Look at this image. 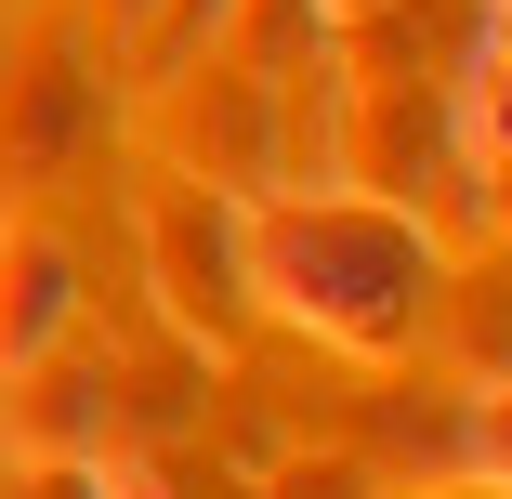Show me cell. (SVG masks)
Masks as SVG:
<instances>
[{
    "mask_svg": "<svg viewBox=\"0 0 512 499\" xmlns=\"http://www.w3.org/2000/svg\"><path fill=\"white\" fill-rule=\"evenodd\" d=\"M250 303L355 368H394L447 316V237L355 184H276L250 197Z\"/></svg>",
    "mask_w": 512,
    "mask_h": 499,
    "instance_id": "6da1fadb",
    "label": "cell"
},
{
    "mask_svg": "<svg viewBox=\"0 0 512 499\" xmlns=\"http://www.w3.org/2000/svg\"><path fill=\"white\" fill-rule=\"evenodd\" d=\"M145 132L184 184H211V197H276V184H316V92H289L237 53H197L184 79L145 92Z\"/></svg>",
    "mask_w": 512,
    "mask_h": 499,
    "instance_id": "7a4b0ae2",
    "label": "cell"
},
{
    "mask_svg": "<svg viewBox=\"0 0 512 499\" xmlns=\"http://www.w3.org/2000/svg\"><path fill=\"white\" fill-rule=\"evenodd\" d=\"M106 119H119V66L79 0H53L27 40H0V184H27V197L66 184L106 145Z\"/></svg>",
    "mask_w": 512,
    "mask_h": 499,
    "instance_id": "3957f363",
    "label": "cell"
},
{
    "mask_svg": "<svg viewBox=\"0 0 512 499\" xmlns=\"http://www.w3.org/2000/svg\"><path fill=\"white\" fill-rule=\"evenodd\" d=\"M145 263H158V303H171V329L184 342H237L263 303H250V211H237V197H211V184H158L145 197Z\"/></svg>",
    "mask_w": 512,
    "mask_h": 499,
    "instance_id": "277c9868",
    "label": "cell"
},
{
    "mask_svg": "<svg viewBox=\"0 0 512 499\" xmlns=\"http://www.w3.org/2000/svg\"><path fill=\"white\" fill-rule=\"evenodd\" d=\"M92 303H79V250L40 224V211H0V381H27L53 342H79Z\"/></svg>",
    "mask_w": 512,
    "mask_h": 499,
    "instance_id": "5b68a950",
    "label": "cell"
},
{
    "mask_svg": "<svg viewBox=\"0 0 512 499\" xmlns=\"http://www.w3.org/2000/svg\"><path fill=\"white\" fill-rule=\"evenodd\" d=\"M368 473L381 486H473V381H394L368 408Z\"/></svg>",
    "mask_w": 512,
    "mask_h": 499,
    "instance_id": "8992f818",
    "label": "cell"
},
{
    "mask_svg": "<svg viewBox=\"0 0 512 499\" xmlns=\"http://www.w3.org/2000/svg\"><path fill=\"white\" fill-rule=\"evenodd\" d=\"M447 92H460L473 171H499V158H512V0H473V27H460V53H447Z\"/></svg>",
    "mask_w": 512,
    "mask_h": 499,
    "instance_id": "52a82bcc",
    "label": "cell"
},
{
    "mask_svg": "<svg viewBox=\"0 0 512 499\" xmlns=\"http://www.w3.org/2000/svg\"><path fill=\"white\" fill-rule=\"evenodd\" d=\"M263 499H394V486L368 473V447H302V460L263 473Z\"/></svg>",
    "mask_w": 512,
    "mask_h": 499,
    "instance_id": "ba28073f",
    "label": "cell"
},
{
    "mask_svg": "<svg viewBox=\"0 0 512 499\" xmlns=\"http://www.w3.org/2000/svg\"><path fill=\"white\" fill-rule=\"evenodd\" d=\"M473 486L512 499V381H473Z\"/></svg>",
    "mask_w": 512,
    "mask_h": 499,
    "instance_id": "9c48e42d",
    "label": "cell"
},
{
    "mask_svg": "<svg viewBox=\"0 0 512 499\" xmlns=\"http://www.w3.org/2000/svg\"><path fill=\"white\" fill-rule=\"evenodd\" d=\"M92 499H184V486H158V473H92Z\"/></svg>",
    "mask_w": 512,
    "mask_h": 499,
    "instance_id": "30bf717a",
    "label": "cell"
},
{
    "mask_svg": "<svg viewBox=\"0 0 512 499\" xmlns=\"http://www.w3.org/2000/svg\"><path fill=\"white\" fill-rule=\"evenodd\" d=\"M486 237H512V158L486 171Z\"/></svg>",
    "mask_w": 512,
    "mask_h": 499,
    "instance_id": "8fae6325",
    "label": "cell"
}]
</instances>
